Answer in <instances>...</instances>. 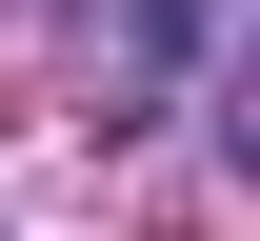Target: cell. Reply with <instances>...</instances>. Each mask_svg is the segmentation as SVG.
<instances>
[{
	"mask_svg": "<svg viewBox=\"0 0 260 241\" xmlns=\"http://www.w3.org/2000/svg\"><path fill=\"white\" fill-rule=\"evenodd\" d=\"M220 40V0H140V61H200Z\"/></svg>",
	"mask_w": 260,
	"mask_h": 241,
	"instance_id": "obj_1",
	"label": "cell"
}]
</instances>
